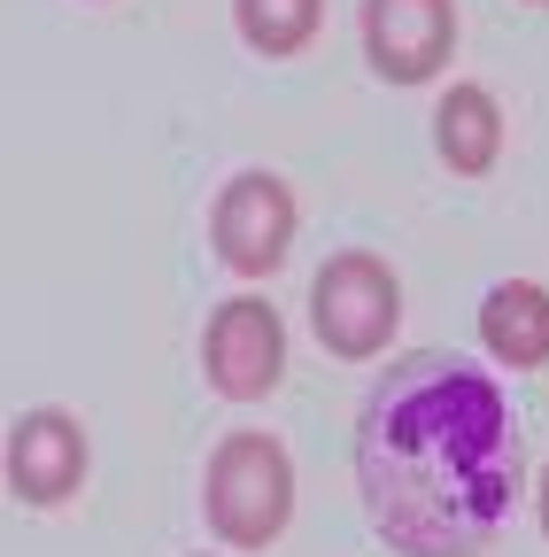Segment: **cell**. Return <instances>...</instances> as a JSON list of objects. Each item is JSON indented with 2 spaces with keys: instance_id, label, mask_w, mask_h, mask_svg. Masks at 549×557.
<instances>
[{
  "instance_id": "cell-6",
  "label": "cell",
  "mask_w": 549,
  "mask_h": 557,
  "mask_svg": "<svg viewBox=\"0 0 549 557\" xmlns=\"http://www.w3.org/2000/svg\"><path fill=\"white\" fill-rule=\"evenodd\" d=\"M457 47V0H364V54L387 86H419Z\"/></svg>"
},
{
  "instance_id": "cell-5",
  "label": "cell",
  "mask_w": 549,
  "mask_h": 557,
  "mask_svg": "<svg viewBox=\"0 0 549 557\" xmlns=\"http://www.w3.org/2000/svg\"><path fill=\"white\" fill-rule=\"evenodd\" d=\"M210 240L233 271L263 278V271H279L287 263V240H295V186L279 171H240L217 209H210Z\"/></svg>"
},
{
  "instance_id": "cell-12",
  "label": "cell",
  "mask_w": 549,
  "mask_h": 557,
  "mask_svg": "<svg viewBox=\"0 0 549 557\" xmlns=\"http://www.w3.org/2000/svg\"><path fill=\"white\" fill-rule=\"evenodd\" d=\"M541 9H549V0H541Z\"/></svg>"
},
{
  "instance_id": "cell-8",
  "label": "cell",
  "mask_w": 549,
  "mask_h": 557,
  "mask_svg": "<svg viewBox=\"0 0 549 557\" xmlns=\"http://www.w3.org/2000/svg\"><path fill=\"white\" fill-rule=\"evenodd\" d=\"M479 341H488L503 364H519V372L549 364V287H534V278L488 287V302H479Z\"/></svg>"
},
{
  "instance_id": "cell-9",
  "label": "cell",
  "mask_w": 549,
  "mask_h": 557,
  "mask_svg": "<svg viewBox=\"0 0 549 557\" xmlns=\"http://www.w3.org/2000/svg\"><path fill=\"white\" fill-rule=\"evenodd\" d=\"M434 139H441V163L479 178L496 156H503V109L488 86H449L441 109H434Z\"/></svg>"
},
{
  "instance_id": "cell-2",
  "label": "cell",
  "mask_w": 549,
  "mask_h": 557,
  "mask_svg": "<svg viewBox=\"0 0 549 557\" xmlns=\"http://www.w3.org/2000/svg\"><path fill=\"white\" fill-rule=\"evenodd\" d=\"M201 504H210V527L217 542L233 549H263L287 534V511H295V465L271 434H233L217 442L210 457V480H201Z\"/></svg>"
},
{
  "instance_id": "cell-3",
  "label": "cell",
  "mask_w": 549,
  "mask_h": 557,
  "mask_svg": "<svg viewBox=\"0 0 549 557\" xmlns=\"http://www.w3.org/2000/svg\"><path fill=\"white\" fill-rule=\"evenodd\" d=\"M310 325H317V341L333 348V357H379V348L395 341V325H402L395 271L372 248H340L317 271V287H310Z\"/></svg>"
},
{
  "instance_id": "cell-10",
  "label": "cell",
  "mask_w": 549,
  "mask_h": 557,
  "mask_svg": "<svg viewBox=\"0 0 549 557\" xmlns=\"http://www.w3.org/2000/svg\"><path fill=\"white\" fill-rule=\"evenodd\" d=\"M325 24V0H240V32L255 54H302Z\"/></svg>"
},
{
  "instance_id": "cell-11",
  "label": "cell",
  "mask_w": 549,
  "mask_h": 557,
  "mask_svg": "<svg viewBox=\"0 0 549 557\" xmlns=\"http://www.w3.org/2000/svg\"><path fill=\"white\" fill-rule=\"evenodd\" d=\"M541 534H549V465H541Z\"/></svg>"
},
{
  "instance_id": "cell-4",
  "label": "cell",
  "mask_w": 549,
  "mask_h": 557,
  "mask_svg": "<svg viewBox=\"0 0 549 557\" xmlns=\"http://www.w3.org/2000/svg\"><path fill=\"white\" fill-rule=\"evenodd\" d=\"M201 372L225 403H263L287 372V325L263 295H233L225 310H210V333H201Z\"/></svg>"
},
{
  "instance_id": "cell-7",
  "label": "cell",
  "mask_w": 549,
  "mask_h": 557,
  "mask_svg": "<svg viewBox=\"0 0 549 557\" xmlns=\"http://www.w3.org/2000/svg\"><path fill=\"white\" fill-rule=\"evenodd\" d=\"M86 480V426L71 410H24L9 434V487L24 504H71Z\"/></svg>"
},
{
  "instance_id": "cell-1",
  "label": "cell",
  "mask_w": 549,
  "mask_h": 557,
  "mask_svg": "<svg viewBox=\"0 0 549 557\" xmlns=\"http://www.w3.org/2000/svg\"><path fill=\"white\" fill-rule=\"evenodd\" d=\"M364 519L395 557H479L519 504V426L464 357H402L357 418Z\"/></svg>"
}]
</instances>
